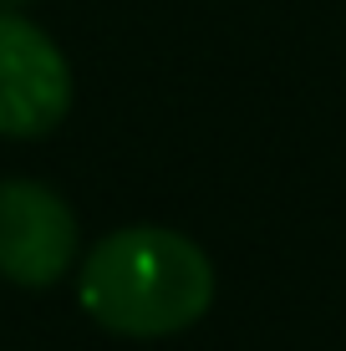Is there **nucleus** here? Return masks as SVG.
Listing matches in <instances>:
<instances>
[{
    "label": "nucleus",
    "mask_w": 346,
    "mask_h": 351,
    "mask_svg": "<svg viewBox=\"0 0 346 351\" xmlns=\"http://www.w3.org/2000/svg\"><path fill=\"white\" fill-rule=\"evenodd\" d=\"M77 300L102 331L153 341L188 331L214 306V265L188 234L163 224H127L87 250Z\"/></svg>",
    "instance_id": "f257e3e1"
},
{
    "label": "nucleus",
    "mask_w": 346,
    "mask_h": 351,
    "mask_svg": "<svg viewBox=\"0 0 346 351\" xmlns=\"http://www.w3.org/2000/svg\"><path fill=\"white\" fill-rule=\"evenodd\" d=\"M71 112V66L31 16L0 10V138H46Z\"/></svg>",
    "instance_id": "f03ea898"
},
{
    "label": "nucleus",
    "mask_w": 346,
    "mask_h": 351,
    "mask_svg": "<svg viewBox=\"0 0 346 351\" xmlns=\"http://www.w3.org/2000/svg\"><path fill=\"white\" fill-rule=\"evenodd\" d=\"M77 260V214L36 178L0 184V275L10 285L46 290Z\"/></svg>",
    "instance_id": "7ed1b4c3"
}]
</instances>
